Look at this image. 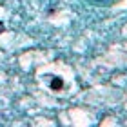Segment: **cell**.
<instances>
[{
  "mask_svg": "<svg viewBox=\"0 0 127 127\" xmlns=\"http://www.w3.org/2000/svg\"><path fill=\"white\" fill-rule=\"evenodd\" d=\"M58 87H64V84L60 82V80H55L53 82V89H58Z\"/></svg>",
  "mask_w": 127,
  "mask_h": 127,
  "instance_id": "1",
  "label": "cell"
},
{
  "mask_svg": "<svg viewBox=\"0 0 127 127\" xmlns=\"http://www.w3.org/2000/svg\"><path fill=\"white\" fill-rule=\"evenodd\" d=\"M93 2H98V4H105V5H109V4H111V2H114V0H93Z\"/></svg>",
  "mask_w": 127,
  "mask_h": 127,
  "instance_id": "2",
  "label": "cell"
},
{
  "mask_svg": "<svg viewBox=\"0 0 127 127\" xmlns=\"http://www.w3.org/2000/svg\"><path fill=\"white\" fill-rule=\"evenodd\" d=\"M2 31H4V24L0 22V33H2Z\"/></svg>",
  "mask_w": 127,
  "mask_h": 127,
  "instance_id": "3",
  "label": "cell"
}]
</instances>
